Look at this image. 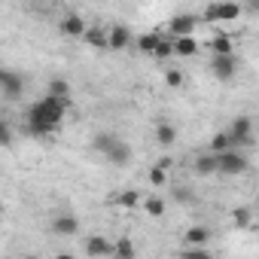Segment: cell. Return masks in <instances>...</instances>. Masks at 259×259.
Segmentation results:
<instances>
[{"label":"cell","instance_id":"obj_1","mask_svg":"<svg viewBox=\"0 0 259 259\" xmlns=\"http://www.w3.org/2000/svg\"><path fill=\"white\" fill-rule=\"evenodd\" d=\"M64 113H67V98L46 95V98H40V101H34L28 107L25 128H28L34 138H46V135H52V132H58V128H61Z\"/></svg>","mask_w":259,"mask_h":259},{"label":"cell","instance_id":"obj_2","mask_svg":"<svg viewBox=\"0 0 259 259\" xmlns=\"http://www.w3.org/2000/svg\"><path fill=\"white\" fill-rule=\"evenodd\" d=\"M217 159V174H226V177H235V174H244L250 168V159L241 147H226L220 153H213Z\"/></svg>","mask_w":259,"mask_h":259},{"label":"cell","instance_id":"obj_3","mask_svg":"<svg viewBox=\"0 0 259 259\" xmlns=\"http://www.w3.org/2000/svg\"><path fill=\"white\" fill-rule=\"evenodd\" d=\"M229 144L232 147H253V119L250 116H235L232 125H229Z\"/></svg>","mask_w":259,"mask_h":259},{"label":"cell","instance_id":"obj_4","mask_svg":"<svg viewBox=\"0 0 259 259\" xmlns=\"http://www.w3.org/2000/svg\"><path fill=\"white\" fill-rule=\"evenodd\" d=\"M241 4H235V0H213V4L204 7V19L207 22H235L241 19Z\"/></svg>","mask_w":259,"mask_h":259},{"label":"cell","instance_id":"obj_5","mask_svg":"<svg viewBox=\"0 0 259 259\" xmlns=\"http://www.w3.org/2000/svg\"><path fill=\"white\" fill-rule=\"evenodd\" d=\"M22 92H25V76L19 70L0 67V95L7 101H16V98H22Z\"/></svg>","mask_w":259,"mask_h":259},{"label":"cell","instance_id":"obj_6","mask_svg":"<svg viewBox=\"0 0 259 259\" xmlns=\"http://www.w3.org/2000/svg\"><path fill=\"white\" fill-rule=\"evenodd\" d=\"M210 73L217 79H235L238 73V55L235 52H223V55H210Z\"/></svg>","mask_w":259,"mask_h":259},{"label":"cell","instance_id":"obj_7","mask_svg":"<svg viewBox=\"0 0 259 259\" xmlns=\"http://www.w3.org/2000/svg\"><path fill=\"white\" fill-rule=\"evenodd\" d=\"M52 235H61V238H70V235H79V220L70 213V210H58L49 223Z\"/></svg>","mask_w":259,"mask_h":259},{"label":"cell","instance_id":"obj_8","mask_svg":"<svg viewBox=\"0 0 259 259\" xmlns=\"http://www.w3.org/2000/svg\"><path fill=\"white\" fill-rule=\"evenodd\" d=\"M132 40H135V34H132V28H125V25H113L110 31H107V49H128L132 46Z\"/></svg>","mask_w":259,"mask_h":259},{"label":"cell","instance_id":"obj_9","mask_svg":"<svg viewBox=\"0 0 259 259\" xmlns=\"http://www.w3.org/2000/svg\"><path fill=\"white\" fill-rule=\"evenodd\" d=\"M195 28H198V19L180 13L168 22V37H186V34H195Z\"/></svg>","mask_w":259,"mask_h":259},{"label":"cell","instance_id":"obj_10","mask_svg":"<svg viewBox=\"0 0 259 259\" xmlns=\"http://www.w3.org/2000/svg\"><path fill=\"white\" fill-rule=\"evenodd\" d=\"M82 253H89V256H110L113 253V241H107L104 235H89V238H82Z\"/></svg>","mask_w":259,"mask_h":259},{"label":"cell","instance_id":"obj_11","mask_svg":"<svg viewBox=\"0 0 259 259\" xmlns=\"http://www.w3.org/2000/svg\"><path fill=\"white\" fill-rule=\"evenodd\" d=\"M58 28H61V34H64V37L79 40V37H82V31H85V19H82L79 13H67V16L61 19V25H58Z\"/></svg>","mask_w":259,"mask_h":259},{"label":"cell","instance_id":"obj_12","mask_svg":"<svg viewBox=\"0 0 259 259\" xmlns=\"http://www.w3.org/2000/svg\"><path fill=\"white\" fill-rule=\"evenodd\" d=\"M104 156H107V162H113L116 168H125L128 162H132V147H128V144L119 138V141H116V144L104 153Z\"/></svg>","mask_w":259,"mask_h":259},{"label":"cell","instance_id":"obj_13","mask_svg":"<svg viewBox=\"0 0 259 259\" xmlns=\"http://www.w3.org/2000/svg\"><path fill=\"white\" fill-rule=\"evenodd\" d=\"M171 46H174V55H180V58H192V55L198 52V40H195V34L171 37Z\"/></svg>","mask_w":259,"mask_h":259},{"label":"cell","instance_id":"obj_14","mask_svg":"<svg viewBox=\"0 0 259 259\" xmlns=\"http://www.w3.org/2000/svg\"><path fill=\"white\" fill-rule=\"evenodd\" d=\"M110 201H113V204H119L122 210H138V207H141V201H144V195H141L138 189H125V192L113 195Z\"/></svg>","mask_w":259,"mask_h":259},{"label":"cell","instance_id":"obj_15","mask_svg":"<svg viewBox=\"0 0 259 259\" xmlns=\"http://www.w3.org/2000/svg\"><path fill=\"white\" fill-rule=\"evenodd\" d=\"M183 241L189 247H204V244H210V229L207 226H189L183 232Z\"/></svg>","mask_w":259,"mask_h":259},{"label":"cell","instance_id":"obj_16","mask_svg":"<svg viewBox=\"0 0 259 259\" xmlns=\"http://www.w3.org/2000/svg\"><path fill=\"white\" fill-rule=\"evenodd\" d=\"M207 49H210V55L235 52V37H229V34H217V37H210V40H207Z\"/></svg>","mask_w":259,"mask_h":259},{"label":"cell","instance_id":"obj_17","mask_svg":"<svg viewBox=\"0 0 259 259\" xmlns=\"http://www.w3.org/2000/svg\"><path fill=\"white\" fill-rule=\"evenodd\" d=\"M113 259H135L138 256V247L132 244V238H119V241H113V253H110Z\"/></svg>","mask_w":259,"mask_h":259},{"label":"cell","instance_id":"obj_18","mask_svg":"<svg viewBox=\"0 0 259 259\" xmlns=\"http://www.w3.org/2000/svg\"><path fill=\"white\" fill-rule=\"evenodd\" d=\"M174 141H177V128L171 122H159L156 125V144L159 147H171Z\"/></svg>","mask_w":259,"mask_h":259},{"label":"cell","instance_id":"obj_19","mask_svg":"<svg viewBox=\"0 0 259 259\" xmlns=\"http://www.w3.org/2000/svg\"><path fill=\"white\" fill-rule=\"evenodd\" d=\"M79 40H85V43L95 46V49H107V31H104V28H89V25H85V31H82Z\"/></svg>","mask_w":259,"mask_h":259},{"label":"cell","instance_id":"obj_20","mask_svg":"<svg viewBox=\"0 0 259 259\" xmlns=\"http://www.w3.org/2000/svg\"><path fill=\"white\" fill-rule=\"evenodd\" d=\"M195 171H198L201 177L217 174V159H213V153H210V150H207V153H201V156L195 159Z\"/></svg>","mask_w":259,"mask_h":259},{"label":"cell","instance_id":"obj_21","mask_svg":"<svg viewBox=\"0 0 259 259\" xmlns=\"http://www.w3.org/2000/svg\"><path fill=\"white\" fill-rule=\"evenodd\" d=\"M141 207H144L150 217H162V213H165V198H162V195H150V198L141 201Z\"/></svg>","mask_w":259,"mask_h":259},{"label":"cell","instance_id":"obj_22","mask_svg":"<svg viewBox=\"0 0 259 259\" xmlns=\"http://www.w3.org/2000/svg\"><path fill=\"white\" fill-rule=\"evenodd\" d=\"M116 141H119V135H110V132H101V135H95V141H92V147H95V150H98V153L104 156V153H107V150H110V147H113Z\"/></svg>","mask_w":259,"mask_h":259},{"label":"cell","instance_id":"obj_23","mask_svg":"<svg viewBox=\"0 0 259 259\" xmlns=\"http://www.w3.org/2000/svg\"><path fill=\"white\" fill-rule=\"evenodd\" d=\"M232 220H235V229H250V223H253V210H250V207H235Z\"/></svg>","mask_w":259,"mask_h":259},{"label":"cell","instance_id":"obj_24","mask_svg":"<svg viewBox=\"0 0 259 259\" xmlns=\"http://www.w3.org/2000/svg\"><path fill=\"white\" fill-rule=\"evenodd\" d=\"M159 40H162V34H141V37H138V49L147 52V55H153V49H156Z\"/></svg>","mask_w":259,"mask_h":259},{"label":"cell","instance_id":"obj_25","mask_svg":"<svg viewBox=\"0 0 259 259\" xmlns=\"http://www.w3.org/2000/svg\"><path fill=\"white\" fill-rule=\"evenodd\" d=\"M150 186H168V168H162L159 162L150 168Z\"/></svg>","mask_w":259,"mask_h":259},{"label":"cell","instance_id":"obj_26","mask_svg":"<svg viewBox=\"0 0 259 259\" xmlns=\"http://www.w3.org/2000/svg\"><path fill=\"white\" fill-rule=\"evenodd\" d=\"M153 55H156L159 61H165V58H171V55H174V46H171V40H168V37H162V40L156 43V49H153Z\"/></svg>","mask_w":259,"mask_h":259},{"label":"cell","instance_id":"obj_27","mask_svg":"<svg viewBox=\"0 0 259 259\" xmlns=\"http://www.w3.org/2000/svg\"><path fill=\"white\" fill-rule=\"evenodd\" d=\"M46 95H55V98H67V95H70V85H67V79H52Z\"/></svg>","mask_w":259,"mask_h":259},{"label":"cell","instance_id":"obj_28","mask_svg":"<svg viewBox=\"0 0 259 259\" xmlns=\"http://www.w3.org/2000/svg\"><path fill=\"white\" fill-rule=\"evenodd\" d=\"M13 144V125L7 119H0V147H10Z\"/></svg>","mask_w":259,"mask_h":259},{"label":"cell","instance_id":"obj_29","mask_svg":"<svg viewBox=\"0 0 259 259\" xmlns=\"http://www.w3.org/2000/svg\"><path fill=\"white\" fill-rule=\"evenodd\" d=\"M226 147H232L226 132H220V135H213V138H210V153H220V150H226Z\"/></svg>","mask_w":259,"mask_h":259},{"label":"cell","instance_id":"obj_30","mask_svg":"<svg viewBox=\"0 0 259 259\" xmlns=\"http://www.w3.org/2000/svg\"><path fill=\"white\" fill-rule=\"evenodd\" d=\"M165 82H168L171 89H180V85H183V73H180V70H168V73H165Z\"/></svg>","mask_w":259,"mask_h":259},{"label":"cell","instance_id":"obj_31","mask_svg":"<svg viewBox=\"0 0 259 259\" xmlns=\"http://www.w3.org/2000/svg\"><path fill=\"white\" fill-rule=\"evenodd\" d=\"M0 213H4V204H0Z\"/></svg>","mask_w":259,"mask_h":259}]
</instances>
